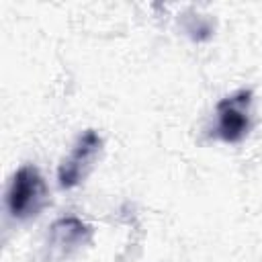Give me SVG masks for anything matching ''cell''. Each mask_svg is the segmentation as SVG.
Instances as JSON below:
<instances>
[{
  "instance_id": "6da1fadb",
  "label": "cell",
  "mask_w": 262,
  "mask_h": 262,
  "mask_svg": "<svg viewBox=\"0 0 262 262\" xmlns=\"http://www.w3.org/2000/svg\"><path fill=\"white\" fill-rule=\"evenodd\" d=\"M47 199V186L41 172L31 164L20 166L14 172L6 192L8 213L14 219H31L43 211Z\"/></svg>"
},
{
  "instance_id": "3957f363",
  "label": "cell",
  "mask_w": 262,
  "mask_h": 262,
  "mask_svg": "<svg viewBox=\"0 0 262 262\" xmlns=\"http://www.w3.org/2000/svg\"><path fill=\"white\" fill-rule=\"evenodd\" d=\"M102 149V139L94 129L84 131L76 145L72 147L70 156L61 160L59 170H57V182L61 188H74L78 186L86 174L90 172V168L94 166L98 154Z\"/></svg>"
},
{
  "instance_id": "7a4b0ae2",
  "label": "cell",
  "mask_w": 262,
  "mask_h": 262,
  "mask_svg": "<svg viewBox=\"0 0 262 262\" xmlns=\"http://www.w3.org/2000/svg\"><path fill=\"white\" fill-rule=\"evenodd\" d=\"M250 108L252 90H237L217 102V125L215 133L225 143L242 141L250 131Z\"/></svg>"
},
{
  "instance_id": "277c9868",
  "label": "cell",
  "mask_w": 262,
  "mask_h": 262,
  "mask_svg": "<svg viewBox=\"0 0 262 262\" xmlns=\"http://www.w3.org/2000/svg\"><path fill=\"white\" fill-rule=\"evenodd\" d=\"M92 237L90 225H86L78 217H61L57 219L49 229V246L57 254H72L78 248L86 246Z\"/></svg>"
}]
</instances>
